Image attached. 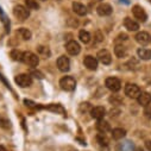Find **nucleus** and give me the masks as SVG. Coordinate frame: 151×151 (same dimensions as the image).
Returning a JSON list of instances; mask_svg holds the SVG:
<instances>
[{
	"label": "nucleus",
	"mask_w": 151,
	"mask_h": 151,
	"mask_svg": "<svg viewBox=\"0 0 151 151\" xmlns=\"http://www.w3.org/2000/svg\"><path fill=\"white\" fill-rule=\"evenodd\" d=\"M125 94L129 96V98H132V99H137L140 94V88L134 85V83H127L125 86Z\"/></svg>",
	"instance_id": "7"
},
{
	"label": "nucleus",
	"mask_w": 151,
	"mask_h": 151,
	"mask_svg": "<svg viewBox=\"0 0 151 151\" xmlns=\"http://www.w3.org/2000/svg\"><path fill=\"white\" fill-rule=\"evenodd\" d=\"M114 54H116L117 57L123 58V57L126 56L127 51H126V48H125V47H123V45H117V47L114 48Z\"/></svg>",
	"instance_id": "24"
},
{
	"label": "nucleus",
	"mask_w": 151,
	"mask_h": 151,
	"mask_svg": "<svg viewBox=\"0 0 151 151\" xmlns=\"http://www.w3.org/2000/svg\"><path fill=\"white\" fill-rule=\"evenodd\" d=\"M96 12H98L99 16H101V17H106V16L112 14L113 9H112V6H111L109 4L102 3V4H100V5L96 7Z\"/></svg>",
	"instance_id": "11"
},
{
	"label": "nucleus",
	"mask_w": 151,
	"mask_h": 151,
	"mask_svg": "<svg viewBox=\"0 0 151 151\" xmlns=\"http://www.w3.org/2000/svg\"><path fill=\"white\" fill-rule=\"evenodd\" d=\"M47 109L52 111V112H56V113H61V114H64V113H65L64 108L61 105H50V106L47 107Z\"/></svg>",
	"instance_id": "28"
},
{
	"label": "nucleus",
	"mask_w": 151,
	"mask_h": 151,
	"mask_svg": "<svg viewBox=\"0 0 151 151\" xmlns=\"http://www.w3.org/2000/svg\"><path fill=\"white\" fill-rule=\"evenodd\" d=\"M96 130H98L100 133H106V132L111 131V126H109V124H108L107 122L100 119V120H98V123H96Z\"/></svg>",
	"instance_id": "18"
},
{
	"label": "nucleus",
	"mask_w": 151,
	"mask_h": 151,
	"mask_svg": "<svg viewBox=\"0 0 151 151\" xmlns=\"http://www.w3.org/2000/svg\"><path fill=\"white\" fill-rule=\"evenodd\" d=\"M79 38H80V41H81L82 43L88 44V43L91 42V40H92V36H91V33H89L88 31L81 30V31L79 32Z\"/></svg>",
	"instance_id": "20"
},
{
	"label": "nucleus",
	"mask_w": 151,
	"mask_h": 151,
	"mask_svg": "<svg viewBox=\"0 0 151 151\" xmlns=\"http://www.w3.org/2000/svg\"><path fill=\"white\" fill-rule=\"evenodd\" d=\"M24 104L26 105V106H29V107H35V102H32V101H30V100H24Z\"/></svg>",
	"instance_id": "35"
},
{
	"label": "nucleus",
	"mask_w": 151,
	"mask_h": 151,
	"mask_svg": "<svg viewBox=\"0 0 151 151\" xmlns=\"http://www.w3.org/2000/svg\"><path fill=\"white\" fill-rule=\"evenodd\" d=\"M60 86L63 91L71 92L76 87V81H75V79L73 76H64L60 80Z\"/></svg>",
	"instance_id": "1"
},
{
	"label": "nucleus",
	"mask_w": 151,
	"mask_h": 151,
	"mask_svg": "<svg viewBox=\"0 0 151 151\" xmlns=\"http://www.w3.org/2000/svg\"><path fill=\"white\" fill-rule=\"evenodd\" d=\"M0 14H1V20H3V23L5 24V26H6V31H10V22H7V18H6V16H5V13L3 12V10L0 9Z\"/></svg>",
	"instance_id": "30"
},
{
	"label": "nucleus",
	"mask_w": 151,
	"mask_h": 151,
	"mask_svg": "<svg viewBox=\"0 0 151 151\" xmlns=\"http://www.w3.org/2000/svg\"><path fill=\"white\" fill-rule=\"evenodd\" d=\"M13 14L16 18H18L19 20H25L29 18L30 16V11L26 6H23V5H17L14 6L13 9Z\"/></svg>",
	"instance_id": "3"
},
{
	"label": "nucleus",
	"mask_w": 151,
	"mask_h": 151,
	"mask_svg": "<svg viewBox=\"0 0 151 151\" xmlns=\"http://www.w3.org/2000/svg\"><path fill=\"white\" fill-rule=\"evenodd\" d=\"M23 62L30 67H37L40 63V57L31 51H27V52H24L23 55Z\"/></svg>",
	"instance_id": "2"
},
{
	"label": "nucleus",
	"mask_w": 151,
	"mask_h": 151,
	"mask_svg": "<svg viewBox=\"0 0 151 151\" xmlns=\"http://www.w3.org/2000/svg\"><path fill=\"white\" fill-rule=\"evenodd\" d=\"M124 26H125L129 31H138V29H139L138 22H136L134 19L129 18V17H126V18L124 19Z\"/></svg>",
	"instance_id": "15"
},
{
	"label": "nucleus",
	"mask_w": 151,
	"mask_h": 151,
	"mask_svg": "<svg viewBox=\"0 0 151 151\" xmlns=\"http://www.w3.org/2000/svg\"><path fill=\"white\" fill-rule=\"evenodd\" d=\"M137 55L140 60H144V61H147V60H151V50L150 49H146V48H139L137 50Z\"/></svg>",
	"instance_id": "19"
},
{
	"label": "nucleus",
	"mask_w": 151,
	"mask_h": 151,
	"mask_svg": "<svg viewBox=\"0 0 151 151\" xmlns=\"http://www.w3.org/2000/svg\"><path fill=\"white\" fill-rule=\"evenodd\" d=\"M109 101H111V102H113V105H116L117 102H120V101H122V99H120V98H118L117 95H114L113 98H111V99H109Z\"/></svg>",
	"instance_id": "31"
},
{
	"label": "nucleus",
	"mask_w": 151,
	"mask_h": 151,
	"mask_svg": "<svg viewBox=\"0 0 151 151\" xmlns=\"http://www.w3.org/2000/svg\"><path fill=\"white\" fill-rule=\"evenodd\" d=\"M96 57H98V60H99L102 64H106V65H107V64H111V62H112V56H111L109 51L106 50V49L100 50V51L98 52Z\"/></svg>",
	"instance_id": "10"
},
{
	"label": "nucleus",
	"mask_w": 151,
	"mask_h": 151,
	"mask_svg": "<svg viewBox=\"0 0 151 151\" xmlns=\"http://www.w3.org/2000/svg\"><path fill=\"white\" fill-rule=\"evenodd\" d=\"M14 81H16V83L18 86H20L23 88L30 87L32 85V78L30 76V75H27V74H19V75H17Z\"/></svg>",
	"instance_id": "4"
},
{
	"label": "nucleus",
	"mask_w": 151,
	"mask_h": 151,
	"mask_svg": "<svg viewBox=\"0 0 151 151\" xmlns=\"http://www.w3.org/2000/svg\"><path fill=\"white\" fill-rule=\"evenodd\" d=\"M125 136H126V131H125L124 129L118 127V129H114V130L112 131V137L114 138V139H117V140L123 139Z\"/></svg>",
	"instance_id": "22"
},
{
	"label": "nucleus",
	"mask_w": 151,
	"mask_h": 151,
	"mask_svg": "<svg viewBox=\"0 0 151 151\" xmlns=\"http://www.w3.org/2000/svg\"><path fill=\"white\" fill-rule=\"evenodd\" d=\"M32 75L35 78H38V79H43V74L41 71H32Z\"/></svg>",
	"instance_id": "33"
},
{
	"label": "nucleus",
	"mask_w": 151,
	"mask_h": 151,
	"mask_svg": "<svg viewBox=\"0 0 151 151\" xmlns=\"http://www.w3.org/2000/svg\"><path fill=\"white\" fill-rule=\"evenodd\" d=\"M38 52H40V55H43L44 57H49L50 56V50L47 48V47H38Z\"/></svg>",
	"instance_id": "29"
},
{
	"label": "nucleus",
	"mask_w": 151,
	"mask_h": 151,
	"mask_svg": "<svg viewBox=\"0 0 151 151\" xmlns=\"http://www.w3.org/2000/svg\"><path fill=\"white\" fill-rule=\"evenodd\" d=\"M132 14L137 20H139L142 23L146 22V19H147V14H146L145 10L139 5H136V6L132 7Z\"/></svg>",
	"instance_id": "6"
},
{
	"label": "nucleus",
	"mask_w": 151,
	"mask_h": 151,
	"mask_svg": "<svg viewBox=\"0 0 151 151\" xmlns=\"http://www.w3.org/2000/svg\"><path fill=\"white\" fill-rule=\"evenodd\" d=\"M136 151H144V149H142V147H137Z\"/></svg>",
	"instance_id": "38"
},
{
	"label": "nucleus",
	"mask_w": 151,
	"mask_h": 151,
	"mask_svg": "<svg viewBox=\"0 0 151 151\" xmlns=\"http://www.w3.org/2000/svg\"><path fill=\"white\" fill-rule=\"evenodd\" d=\"M0 151H7V150H6V149H5L3 145H0Z\"/></svg>",
	"instance_id": "37"
},
{
	"label": "nucleus",
	"mask_w": 151,
	"mask_h": 151,
	"mask_svg": "<svg viewBox=\"0 0 151 151\" xmlns=\"http://www.w3.org/2000/svg\"><path fill=\"white\" fill-rule=\"evenodd\" d=\"M83 64L89 70H96V68H98V60L94 56L88 55V56H86L83 58Z\"/></svg>",
	"instance_id": "12"
},
{
	"label": "nucleus",
	"mask_w": 151,
	"mask_h": 151,
	"mask_svg": "<svg viewBox=\"0 0 151 151\" xmlns=\"http://www.w3.org/2000/svg\"><path fill=\"white\" fill-rule=\"evenodd\" d=\"M56 63H57V68L63 73H65V71H68L70 69V61H69V58L67 56H60L57 58Z\"/></svg>",
	"instance_id": "9"
},
{
	"label": "nucleus",
	"mask_w": 151,
	"mask_h": 151,
	"mask_svg": "<svg viewBox=\"0 0 151 151\" xmlns=\"http://www.w3.org/2000/svg\"><path fill=\"white\" fill-rule=\"evenodd\" d=\"M41 1H45V0H41Z\"/></svg>",
	"instance_id": "39"
},
{
	"label": "nucleus",
	"mask_w": 151,
	"mask_h": 151,
	"mask_svg": "<svg viewBox=\"0 0 151 151\" xmlns=\"http://www.w3.org/2000/svg\"><path fill=\"white\" fill-rule=\"evenodd\" d=\"M73 11L76 13L78 16H86L87 14V7L83 5V4H81V3H76V1H74L73 3Z\"/></svg>",
	"instance_id": "17"
},
{
	"label": "nucleus",
	"mask_w": 151,
	"mask_h": 151,
	"mask_svg": "<svg viewBox=\"0 0 151 151\" xmlns=\"http://www.w3.org/2000/svg\"><path fill=\"white\" fill-rule=\"evenodd\" d=\"M96 140H98V143H99L101 146H107L108 143H109V140L107 139V137L105 136V133H99V134L96 136Z\"/></svg>",
	"instance_id": "26"
},
{
	"label": "nucleus",
	"mask_w": 151,
	"mask_h": 151,
	"mask_svg": "<svg viewBox=\"0 0 151 151\" xmlns=\"http://www.w3.org/2000/svg\"><path fill=\"white\" fill-rule=\"evenodd\" d=\"M126 40H127V35L126 33H120L118 36V38H117V41H126Z\"/></svg>",
	"instance_id": "32"
},
{
	"label": "nucleus",
	"mask_w": 151,
	"mask_h": 151,
	"mask_svg": "<svg viewBox=\"0 0 151 151\" xmlns=\"http://www.w3.org/2000/svg\"><path fill=\"white\" fill-rule=\"evenodd\" d=\"M98 1H101V0H98Z\"/></svg>",
	"instance_id": "40"
},
{
	"label": "nucleus",
	"mask_w": 151,
	"mask_h": 151,
	"mask_svg": "<svg viewBox=\"0 0 151 151\" xmlns=\"http://www.w3.org/2000/svg\"><path fill=\"white\" fill-rule=\"evenodd\" d=\"M137 100H138V104L139 105L146 107V106H149L151 104V94H149L146 92H140V94L137 98Z\"/></svg>",
	"instance_id": "16"
},
{
	"label": "nucleus",
	"mask_w": 151,
	"mask_h": 151,
	"mask_svg": "<svg viewBox=\"0 0 151 151\" xmlns=\"http://www.w3.org/2000/svg\"><path fill=\"white\" fill-rule=\"evenodd\" d=\"M25 5L29 10H38L40 5L37 3V0H25Z\"/></svg>",
	"instance_id": "27"
},
{
	"label": "nucleus",
	"mask_w": 151,
	"mask_h": 151,
	"mask_svg": "<svg viewBox=\"0 0 151 151\" xmlns=\"http://www.w3.org/2000/svg\"><path fill=\"white\" fill-rule=\"evenodd\" d=\"M136 41H137V43H139V44H142V45H146L150 41H151V37H150V35L147 33V32H145V31H142V32H138L137 35H136Z\"/></svg>",
	"instance_id": "14"
},
{
	"label": "nucleus",
	"mask_w": 151,
	"mask_h": 151,
	"mask_svg": "<svg viewBox=\"0 0 151 151\" xmlns=\"http://www.w3.org/2000/svg\"><path fill=\"white\" fill-rule=\"evenodd\" d=\"M145 114L149 117V118H151V106L149 105V106H146V109H145Z\"/></svg>",
	"instance_id": "34"
},
{
	"label": "nucleus",
	"mask_w": 151,
	"mask_h": 151,
	"mask_svg": "<svg viewBox=\"0 0 151 151\" xmlns=\"http://www.w3.org/2000/svg\"><path fill=\"white\" fill-rule=\"evenodd\" d=\"M105 113H106V111L102 106H96V107L91 108V116L94 119H98V120L102 119L105 117Z\"/></svg>",
	"instance_id": "13"
},
{
	"label": "nucleus",
	"mask_w": 151,
	"mask_h": 151,
	"mask_svg": "<svg viewBox=\"0 0 151 151\" xmlns=\"http://www.w3.org/2000/svg\"><path fill=\"white\" fill-rule=\"evenodd\" d=\"M105 85L112 92H119L122 88V82L117 78H107L105 81Z\"/></svg>",
	"instance_id": "5"
},
{
	"label": "nucleus",
	"mask_w": 151,
	"mask_h": 151,
	"mask_svg": "<svg viewBox=\"0 0 151 151\" xmlns=\"http://www.w3.org/2000/svg\"><path fill=\"white\" fill-rule=\"evenodd\" d=\"M17 35H19L23 40H25V41H29L30 38H31V31L30 30H27L26 27H20V29H18L17 30Z\"/></svg>",
	"instance_id": "21"
},
{
	"label": "nucleus",
	"mask_w": 151,
	"mask_h": 151,
	"mask_svg": "<svg viewBox=\"0 0 151 151\" xmlns=\"http://www.w3.org/2000/svg\"><path fill=\"white\" fill-rule=\"evenodd\" d=\"M149 1H150V3H151V0H149Z\"/></svg>",
	"instance_id": "41"
},
{
	"label": "nucleus",
	"mask_w": 151,
	"mask_h": 151,
	"mask_svg": "<svg viewBox=\"0 0 151 151\" xmlns=\"http://www.w3.org/2000/svg\"><path fill=\"white\" fill-rule=\"evenodd\" d=\"M23 55H24V52H22L19 50H16V49L12 50L11 54H10V56L13 61H23Z\"/></svg>",
	"instance_id": "25"
},
{
	"label": "nucleus",
	"mask_w": 151,
	"mask_h": 151,
	"mask_svg": "<svg viewBox=\"0 0 151 151\" xmlns=\"http://www.w3.org/2000/svg\"><path fill=\"white\" fill-rule=\"evenodd\" d=\"M65 50L69 55H79L80 51H81V47L78 42H75V41H69L67 44H65Z\"/></svg>",
	"instance_id": "8"
},
{
	"label": "nucleus",
	"mask_w": 151,
	"mask_h": 151,
	"mask_svg": "<svg viewBox=\"0 0 151 151\" xmlns=\"http://www.w3.org/2000/svg\"><path fill=\"white\" fill-rule=\"evenodd\" d=\"M119 150L120 151H134L133 143H131L130 140H126L124 143H120L119 144Z\"/></svg>",
	"instance_id": "23"
},
{
	"label": "nucleus",
	"mask_w": 151,
	"mask_h": 151,
	"mask_svg": "<svg viewBox=\"0 0 151 151\" xmlns=\"http://www.w3.org/2000/svg\"><path fill=\"white\" fill-rule=\"evenodd\" d=\"M145 147H146L149 151H151V140H146V142H145Z\"/></svg>",
	"instance_id": "36"
}]
</instances>
